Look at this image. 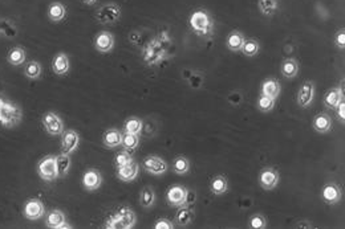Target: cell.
I'll return each mask as SVG.
<instances>
[{"mask_svg": "<svg viewBox=\"0 0 345 229\" xmlns=\"http://www.w3.org/2000/svg\"><path fill=\"white\" fill-rule=\"evenodd\" d=\"M299 61L295 59H286L280 66V72L286 78H295L299 73Z\"/></svg>", "mask_w": 345, "mask_h": 229, "instance_id": "obj_25", "label": "cell"}, {"mask_svg": "<svg viewBox=\"0 0 345 229\" xmlns=\"http://www.w3.org/2000/svg\"><path fill=\"white\" fill-rule=\"evenodd\" d=\"M24 74L29 80H38L42 76V65L38 61H29L24 68Z\"/></svg>", "mask_w": 345, "mask_h": 229, "instance_id": "obj_34", "label": "cell"}, {"mask_svg": "<svg viewBox=\"0 0 345 229\" xmlns=\"http://www.w3.org/2000/svg\"><path fill=\"white\" fill-rule=\"evenodd\" d=\"M227 101L232 106H239L242 104V101H243V96L239 91H232V93L228 94Z\"/></svg>", "mask_w": 345, "mask_h": 229, "instance_id": "obj_43", "label": "cell"}, {"mask_svg": "<svg viewBox=\"0 0 345 229\" xmlns=\"http://www.w3.org/2000/svg\"><path fill=\"white\" fill-rule=\"evenodd\" d=\"M101 183H102V175L100 174V171L90 168L84 172L83 186L86 191H96L100 188Z\"/></svg>", "mask_w": 345, "mask_h": 229, "instance_id": "obj_13", "label": "cell"}, {"mask_svg": "<svg viewBox=\"0 0 345 229\" xmlns=\"http://www.w3.org/2000/svg\"><path fill=\"white\" fill-rule=\"evenodd\" d=\"M190 27L193 28V31L198 35L209 36L213 32L214 21L207 11L197 10L190 16Z\"/></svg>", "mask_w": 345, "mask_h": 229, "instance_id": "obj_3", "label": "cell"}, {"mask_svg": "<svg viewBox=\"0 0 345 229\" xmlns=\"http://www.w3.org/2000/svg\"><path fill=\"white\" fill-rule=\"evenodd\" d=\"M256 108L260 111H263V113H268V111H271L275 108V100L260 94L258 100H256Z\"/></svg>", "mask_w": 345, "mask_h": 229, "instance_id": "obj_37", "label": "cell"}, {"mask_svg": "<svg viewBox=\"0 0 345 229\" xmlns=\"http://www.w3.org/2000/svg\"><path fill=\"white\" fill-rule=\"evenodd\" d=\"M155 202V194L152 187H145L140 194V204L144 208H150Z\"/></svg>", "mask_w": 345, "mask_h": 229, "instance_id": "obj_33", "label": "cell"}, {"mask_svg": "<svg viewBox=\"0 0 345 229\" xmlns=\"http://www.w3.org/2000/svg\"><path fill=\"white\" fill-rule=\"evenodd\" d=\"M38 174L45 181L56 180L57 175V167H56V156L48 155L43 158L38 164Z\"/></svg>", "mask_w": 345, "mask_h": 229, "instance_id": "obj_4", "label": "cell"}, {"mask_svg": "<svg viewBox=\"0 0 345 229\" xmlns=\"http://www.w3.org/2000/svg\"><path fill=\"white\" fill-rule=\"evenodd\" d=\"M121 18V8L117 4H107L97 11L96 19L101 24H112Z\"/></svg>", "mask_w": 345, "mask_h": 229, "instance_id": "obj_6", "label": "cell"}, {"mask_svg": "<svg viewBox=\"0 0 345 229\" xmlns=\"http://www.w3.org/2000/svg\"><path fill=\"white\" fill-rule=\"evenodd\" d=\"M121 145H122V147L125 150H134L140 145V135L125 131L122 134V142H121Z\"/></svg>", "mask_w": 345, "mask_h": 229, "instance_id": "obj_36", "label": "cell"}, {"mask_svg": "<svg viewBox=\"0 0 345 229\" xmlns=\"http://www.w3.org/2000/svg\"><path fill=\"white\" fill-rule=\"evenodd\" d=\"M315 98V83L314 81H304L299 87L296 94V102L301 109L309 108Z\"/></svg>", "mask_w": 345, "mask_h": 229, "instance_id": "obj_7", "label": "cell"}, {"mask_svg": "<svg viewBox=\"0 0 345 229\" xmlns=\"http://www.w3.org/2000/svg\"><path fill=\"white\" fill-rule=\"evenodd\" d=\"M52 69L57 76H64L71 69V63H69L68 56L64 52H60L55 56L53 63H52Z\"/></svg>", "mask_w": 345, "mask_h": 229, "instance_id": "obj_16", "label": "cell"}, {"mask_svg": "<svg viewBox=\"0 0 345 229\" xmlns=\"http://www.w3.org/2000/svg\"><path fill=\"white\" fill-rule=\"evenodd\" d=\"M314 130L319 134H327L332 130V119L327 113H320L314 118L312 122Z\"/></svg>", "mask_w": 345, "mask_h": 229, "instance_id": "obj_18", "label": "cell"}, {"mask_svg": "<svg viewBox=\"0 0 345 229\" xmlns=\"http://www.w3.org/2000/svg\"><path fill=\"white\" fill-rule=\"evenodd\" d=\"M194 209L193 207H187V205H181L178 207V211L176 213V222L180 226H187L194 221Z\"/></svg>", "mask_w": 345, "mask_h": 229, "instance_id": "obj_19", "label": "cell"}, {"mask_svg": "<svg viewBox=\"0 0 345 229\" xmlns=\"http://www.w3.org/2000/svg\"><path fill=\"white\" fill-rule=\"evenodd\" d=\"M88 6H92V4H94L97 2V0H84Z\"/></svg>", "mask_w": 345, "mask_h": 229, "instance_id": "obj_47", "label": "cell"}, {"mask_svg": "<svg viewBox=\"0 0 345 229\" xmlns=\"http://www.w3.org/2000/svg\"><path fill=\"white\" fill-rule=\"evenodd\" d=\"M48 16L52 21L59 23V21H61L66 16V7L62 3H60V2H55V3H52L49 6Z\"/></svg>", "mask_w": 345, "mask_h": 229, "instance_id": "obj_28", "label": "cell"}, {"mask_svg": "<svg viewBox=\"0 0 345 229\" xmlns=\"http://www.w3.org/2000/svg\"><path fill=\"white\" fill-rule=\"evenodd\" d=\"M80 145V135L79 132L75 130H64L62 132V141H61V151L65 154L75 153Z\"/></svg>", "mask_w": 345, "mask_h": 229, "instance_id": "obj_11", "label": "cell"}, {"mask_svg": "<svg viewBox=\"0 0 345 229\" xmlns=\"http://www.w3.org/2000/svg\"><path fill=\"white\" fill-rule=\"evenodd\" d=\"M260 51V44L255 38H246L245 44L242 47V52L247 57H255Z\"/></svg>", "mask_w": 345, "mask_h": 229, "instance_id": "obj_31", "label": "cell"}, {"mask_svg": "<svg viewBox=\"0 0 345 229\" xmlns=\"http://www.w3.org/2000/svg\"><path fill=\"white\" fill-rule=\"evenodd\" d=\"M335 45L337 47L338 49H341V51H344L345 49V31L344 29H340V31L336 33Z\"/></svg>", "mask_w": 345, "mask_h": 229, "instance_id": "obj_44", "label": "cell"}, {"mask_svg": "<svg viewBox=\"0 0 345 229\" xmlns=\"http://www.w3.org/2000/svg\"><path fill=\"white\" fill-rule=\"evenodd\" d=\"M71 166H72V159H71L69 154L61 153L56 156V167H57L59 177L65 176L69 172V170H71Z\"/></svg>", "mask_w": 345, "mask_h": 229, "instance_id": "obj_26", "label": "cell"}, {"mask_svg": "<svg viewBox=\"0 0 345 229\" xmlns=\"http://www.w3.org/2000/svg\"><path fill=\"white\" fill-rule=\"evenodd\" d=\"M43 126L49 135H61L64 132V122L53 111H48L43 115Z\"/></svg>", "mask_w": 345, "mask_h": 229, "instance_id": "obj_5", "label": "cell"}, {"mask_svg": "<svg viewBox=\"0 0 345 229\" xmlns=\"http://www.w3.org/2000/svg\"><path fill=\"white\" fill-rule=\"evenodd\" d=\"M137 222L134 211L129 207H121L113 215L105 220L104 228L107 229H131Z\"/></svg>", "mask_w": 345, "mask_h": 229, "instance_id": "obj_1", "label": "cell"}, {"mask_svg": "<svg viewBox=\"0 0 345 229\" xmlns=\"http://www.w3.org/2000/svg\"><path fill=\"white\" fill-rule=\"evenodd\" d=\"M280 91H282V86H280V82L278 80H275V78H267L266 81H263L262 83L263 96L273 98L276 101L278 97L280 96Z\"/></svg>", "mask_w": 345, "mask_h": 229, "instance_id": "obj_21", "label": "cell"}, {"mask_svg": "<svg viewBox=\"0 0 345 229\" xmlns=\"http://www.w3.org/2000/svg\"><path fill=\"white\" fill-rule=\"evenodd\" d=\"M279 172L276 168L272 167H267V168H263L260 175H259V183H260V187L266 191H272L273 188H276V186L279 184Z\"/></svg>", "mask_w": 345, "mask_h": 229, "instance_id": "obj_8", "label": "cell"}, {"mask_svg": "<svg viewBox=\"0 0 345 229\" xmlns=\"http://www.w3.org/2000/svg\"><path fill=\"white\" fill-rule=\"evenodd\" d=\"M65 221V213L60 209H53L45 217V225L52 229H59Z\"/></svg>", "mask_w": 345, "mask_h": 229, "instance_id": "obj_24", "label": "cell"}, {"mask_svg": "<svg viewBox=\"0 0 345 229\" xmlns=\"http://www.w3.org/2000/svg\"><path fill=\"white\" fill-rule=\"evenodd\" d=\"M258 8L260 14L264 16H272L279 8V2L278 0H258Z\"/></svg>", "mask_w": 345, "mask_h": 229, "instance_id": "obj_29", "label": "cell"}, {"mask_svg": "<svg viewBox=\"0 0 345 229\" xmlns=\"http://www.w3.org/2000/svg\"><path fill=\"white\" fill-rule=\"evenodd\" d=\"M185 195H186V188L182 187V186H172L167 190L166 199L171 207H181V205H183Z\"/></svg>", "mask_w": 345, "mask_h": 229, "instance_id": "obj_15", "label": "cell"}, {"mask_svg": "<svg viewBox=\"0 0 345 229\" xmlns=\"http://www.w3.org/2000/svg\"><path fill=\"white\" fill-rule=\"evenodd\" d=\"M210 190L211 192L214 195H217V196H221V195L226 194V192L228 191L227 177L223 176V175H218V176H215L214 179L211 180Z\"/></svg>", "mask_w": 345, "mask_h": 229, "instance_id": "obj_27", "label": "cell"}, {"mask_svg": "<svg viewBox=\"0 0 345 229\" xmlns=\"http://www.w3.org/2000/svg\"><path fill=\"white\" fill-rule=\"evenodd\" d=\"M155 229H172L174 224L169 219H158L154 224Z\"/></svg>", "mask_w": 345, "mask_h": 229, "instance_id": "obj_45", "label": "cell"}, {"mask_svg": "<svg viewBox=\"0 0 345 229\" xmlns=\"http://www.w3.org/2000/svg\"><path fill=\"white\" fill-rule=\"evenodd\" d=\"M0 33H2V35H4L6 37H8V38H12L17 35L16 28H15L12 24H8V23H6V21H2Z\"/></svg>", "mask_w": 345, "mask_h": 229, "instance_id": "obj_41", "label": "cell"}, {"mask_svg": "<svg viewBox=\"0 0 345 229\" xmlns=\"http://www.w3.org/2000/svg\"><path fill=\"white\" fill-rule=\"evenodd\" d=\"M7 60L11 65H21L25 61V51L23 48H19V47L11 49L10 53H8Z\"/></svg>", "mask_w": 345, "mask_h": 229, "instance_id": "obj_32", "label": "cell"}, {"mask_svg": "<svg viewBox=\"0 0 345 229\" xmlns=\"http://www.w3.org/2000/svg\"><path fill=\"white\" fill-rule=\"evenodd\" d=\"M197 202V192L194 190H187L186 188V195H185V200H183V205H187V207H193Z\"/></svg>", "mask_w": 345, "mask_h": 229, "instance_id": "obj_42", "label": "cell"}, {"mask_svg": "<svg viewBox=\"0 0 345 229\" xmlns=\"http://www.w3.org/2000/svg\"><path fill=\"white\" fill-rule=\"evenodd\" d=\"M45 215V207L40 199H29L24 205V216L31 221L40 220Z\"/></svg>", "mask_w": 345, "mask_h": 229, "instance_id": "obj_10", "label": "cell"}, {"mask_svg": "<svg viewBox=\"0 0 345 229\" xmlns=\"http://www.w3.org/2000/svg\"><path fill=\"white\" fill-rule=\"evenodd\" d=\"M245 41H246V37L243 36L242 32L232 31L231 33L227 36V38H226V47H227V48L234 53L240 52L242 47H243Z\"/></svg>", "mask_w": 345, "mask_h": 229, "instance_id": "obj_23", "label": "cell"}, {"mask_svg": "<svg viewBox=\"0 0 345 229\" xmlns=\"http://www.w3.org/2000/svg\"><path fill=\"white\" fill-rule=\"evenodd\" d=\"M94 48L100 53H109L114 48V36L107 31L97 33L94 37Z\"/></svg>", "mask_w": 345, "mask_h": 229, "instance_id": "obj_12", "label": "cell"}, {"mask_svg": "<svg viewBox=\"0 0 345 229\" xmlns=\"http://www.w3.org/2000/svg\"><path fill=\"white\" fill-rule=\"evenodd\" d=\"M142 166L152 175H163L169 168V164L166 163L162 158H159L157 155L146 156L144 162H142Z\"/></svg>", "mask_w": 345, "mask_h": 229, "instance_id": "obj_9", "label": "cell"}, {"mask_svg": "<svg viewBox=\"0 0 345 229\" xmlns=\"http://www.w3.org/2000/svg\"><path fill=\"white\" fill-rule=\"evenodd\" d=\"M172 171L177 175H185L190 171V160L186 156H177L176 159L172 160Z\"/></svg>", "mask_w": 345, "mask_h": 229, "instance_id": "obj_30", "label": "cell"}, {"mask_svg": "<svg viewBox=\"0 0 345 229\" xmlns=\"http://www.w3.org/2000/svg\"><path fill=\"white\" fill-rule=\"evenodd\" d=\"M121 142H122V132L117 128H109L104 132L102 143L108 149H116V147L121 146Z\"/></svg>", "mask_w": 345, "mask_h": 229, "instance_id": "obj_20", "label": "cell"}, {"mask_svg": "<svg viewBox=\"0 0 345 229\" xmlns=\"http://www.w3.org/2000/svg\"><path fill=\"white\" fill-rule=\"evenodd\" d=\"M321 198L327 204H337L342 198L341 188L337 184L329 183L321 190Z\"/></svg>", "mask_w": 345, "mask_h": 229, "instance_id": "obj_14", "label": "cell"}, {"mask_svg": "<svg viewBox=\"0 0 345 229\" xmlns=\"http://www.w3.org/2000/svg\"><path fill=\"white\" fill-rule=\"evenodd\" d=\"M144 128V123L140 118H135V117H131L128 121L125 122V131L130 132V134H137L140 135Z\"/></svg>", "mask_w": 345, "mask_h": 229, "instance_id": "obj_35", "label": "cell"}, {"mask_svg": "<svg viewBox=\"0 0 345 229\" xmlns=\"http://www.w3.org/2000/svg\"><path fill=\"white\" fill-rule=\"evenodd\" d=\"M23 119V111L14 102L0 97V125L7 128L17 126Z\"/></svg>", "mask_w": 345, "mask_h": 229, "instance_id": "obj_2", "label": "cell"}, {"mask_svg": "<svg viewBox=\"0 0 345 229\" xmlns=\"http://www.w3.org/2000/svg\"><path fill=\"white\" fill-rule=\"evenodd\" d=\"M342 100H344V91L341 87H331L324 96V105L329 109H336Z\"/></svg>", "mask_w": 345, "mask_h": 229, "instance_id": "obj_17", "label": "cell"}, {"mask_svg": "<svg viewBox=\"0 0 345 229\" xmlns=\"http://www.w3.org/2000/svg\"><path fill=\"white\" fill-rule=\"evenodd\" d=\"M250 226L252 229H264L267 226V219L262 213H256L250 220Z\"/></svg>", "mask_w": 345, "mask_h": 229, "instance_id": "obj_40", "label": "cell"}, {"mask_svg": "<svg viewBox=\"0 0 345 229\" xmlns=\"http://www.w3.org/2000/svg\"><path fill=\"white\" fill-rule=\"evenodd\" d=\"M336 111H337L338 118L341 119V122H345V101L344 100L338 104V106L336 108Z\"/></svg>", "mask_w": 345, "mask_h": 229, "instance_id": "obj_46", "label": "cell"}, {"mask_svg": "<svg viewBox=\"0 0 345 229\" xmlns=\"http://www.w3.org/2000/svg\"><path fill=\"white\" fill-rule=\"evenodd\" d=\"M138 171H140V167L133 160L131 163L126 164V166L118 167L117 176L122 181H133L138 176Z\"/></svg>", "mask_w": 345, "mask_h": 229, "instance_id": "obj_22", "label": "cell"}, {"mask_svg": "<svg viewBox=\"0 0 345 229\" xmlns=\"http://www.w3.org/2000/svg\"><path fill=\"white\" fill-rule=\"evenodd\" d=\"M131 162H133V156H131L130 153H128V150L120 151V153L116 155V160H114V163H116L117 168L118 167L126 166V164L131 163Z\"/></svg>", "mask_w": 345, "mask_h": 229, "instance_id": "obj_38", "label": "cell"}, {"mask_svg": "<svg viewBox=\"0 0 345 229\" xmlns=\"http://www.w3.org/2000/svg\"><path fill=\"white\" fill-rule=\"evenodd\" d=\"M187 81H189L191 89L198 90V89H200V87L203 86V74L199 73V72H191V74H190V77L187 78Z\"/></svg>", "mask_w": 345, "mask_h": 229, "instance_id": "obj_39", "label": "cell"}]
</instances>
